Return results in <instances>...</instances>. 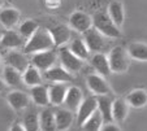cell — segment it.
Masks as SVG:
<instances>
[{
	"label": "cell",
	"mask_w": 147,
	"mask_h": 131,
	"mask_svg": "<svg viewBox=\"0 0 147 131\" xmlns=\"http://www.w3.org/2000/svg\"><path fill=\"white\" fill-rule=\"evenodd\" d=\"M69 23L72 30L82 34L92 26V20L91 17L85 12H74L69 17Z\"/></svg>",
	"instance_id": "9c48e42d"
},
{
	"label": "cell",
	"mask_w": 147,
	"mask_h": 131,
	"mask_svg": "<svg viewBox=\"0 0 147 131\" xmlns=\"http://www.w3.org/2000/svg\"><path fill=\"white\" fill-rule=\"evenodd\" d=\"M90 59V64H91L92 69L103 77H108L111 74V68H109L108 57L103 52H95Z\"/></svg>",
	"instance_id": "5bb4252c"
},
{
	"label": "cell",
	"mask_w": 147,
	"mask_h": 131,
	"mask_svg": "<svg viewBox=\"0 0 147 131\" xmlns=\"http://www.w3.org/2000/svg\"><path fill=\"white\" fill-rule=\"evenodd\" d=\"M102 125H103V117L99 113V110L96 109V110L82 123L81 127L86 131H99L100 128H102Z\"/></svg>",
	"instance_id": "4dcf8cb0"
},
{
	"label": "cell",
	"mask_w": 147,
	"mask_h": 131,
	"mask_svg": "<svg viewBox=\"0 0 147 131\" xmlns=\"http://www.w3.org/2000/svg\"><path fill=\"white\" fill-rule=\"evenodd\" d=\"M43 78L50 82H60V83H68L73 81V76L63 66H51L50 69L42 73Z\"/></svg>",
	"instance_id": "7c38bea8"
},
{
	"label": "cell",
	"mask_w": 147,
	"mask_h": 131,
	"mask_svg": "<svg viewBox=\"0 0 147 131\" xmlns=\"http://www.w3.org/2000/svg\"><path fill=\"white\" fill-rule=\"evenodd\" d=\"M125 101L128 103L129 106L142 108L147 104V92L144 90H134L128 94V96L125 98Z\"/></svg>",
	"instance_id": "4316f807"
},
{
	"label": "cell",
	"mask_w": 147,
	"mask_h": 131,
	"mask_svg": "<svg viewBox=\"0 0 147 131\" xmlns=\"http://www.w3.org/2000/svg\"><path fill=\"white\" fill-rule=\"evenodd\" d=\"M0 38H1V33H0Z\"/></svg>",
	"instance_id": "74e56055"
},
{
	"label": "cell",
	"mask_w": 147,
	"mask_h": 131,
	"mask_svg": "<svg viewBox=\"0 0 147 131\" xmlns=\"http://www.w3.org/2000/svg\"><path fill=\"white\" fill-rule=\"evenodd\" d=\"M8 104L11 105L12 109H14L16 112L24 110L30 105V96L24 91H20V90H14V91L9 92L8 94Z\"/></svg>",
	"instance_id": "4fadbf2b"
},
{
	"label": "cell",
	"mask_w": 147,
	"mask_h": 131,
	"mask_svg": "<svg viewBox=\"0 0 147 131\" xmlns=\"http://www.w3.org/2000/svg\"><path fill=\"white\" fill-rule=\"evenodd\" d=\"M96 96H87V98L82 99L80 106L77 108L76 113H77V123L82 126V123L90 117V116L96 110Z\"/></svg>",
	"instance_id": "ba28073f"
},
{
	"label": "cell",
	"mask_w": 147,
	"mask_h": 131,
	"mask_svg": "<svg viewBox=\"0 0 147 131\" xmlns=\"http://www.w3.org/2000/svg\"><path fill=\"white\" fill-rule=\"evenodd\" d=\"M0 70H3V57L0 55Z\"/></svg>",
	"instance_id": "d590c367"
},
{
	"label": "cell",
	"mask_w": 147,
	"mask_h": 131,
	"mask_svg": "<svg viewBox=\"0 0 147 131\" xmlns=\"http://www.w3.org/2000/svg\"><path fill=\"white\" fill-rule=\"evenodd\" d=\"M82 35H83L82 39L85 40V43H86L90 52H103V49L106 48L107 43H106V40H104V35L100 34L99 31L95 27H92V26L89 30L85 31V33H82Z\"/></svg>",
	"instance_id": "5b68a950"
},
{
	"label": "cell",
	"mask_w": 147,
	"mask_h": 131,
	"mask_svg": "<svg viewBox=\"0 0 147 131\" xmlns=\"http://www.w3.org/2000/svg\"><path fill=\"white\" fill-rule=\"evenodd\" d=\"M108 62H109V68H111L112 73H117L121 74L125 73L129 68V55L126 52V49H124L122 47L117 45L113 47L108 53Z\"/></svg>",
	"instance_id": "3957f363"
},
{
	"label": "cell",
	"mask_w": 147,
	"mask_h": 131,
	"mask_svg": "<svg viewBox=\"0 0 147 131\" xmlns=\"http://www.w3.org/2000/svg\"><path fill=\"white\" fill-rule=\"evenodd\" d=\"M107 13L111 17V20L113 21L115 25L121 27L122 23H124V20H125V11H124V5H122L121 1L113 0L112 3H109Z\"/></svg>",
	"instance_id": "603a6c76"
},
{
	"label": "cell",
	"mask_w": 147,
	"mask_h": 131,
	"mask_svg": "<svg viewBox=\"0 0 147 131\" xmlns=\"http://www.w3.org/2000/svg\"><path fill=\"white\" fill-rule=\"evenodd\" d=\"M129 113V105L125 99H116L112 103V118L116 123H121L125 121Z\"/></svg>",
	"instance_id": "cb8c5ba5"
},
{
	"label": "cell",
	"mask_w": 147,
	"mask_h": 131,
	"mask_svg": "<svg viewBox=\"0 0 147 131\" xmlns=\"http://www.w3.org/2000/svg\"><path fill=\"white\" fill-rule=\"evenodd\" d=\"M82 91H81L78 87L72 86V87H68L67 90V94H65V98H64V103L65 106H67L69 110L76 112L77 108L80 106L81 101H82Z\"/></svg>",
	"instance_id": "44dd1931"
},
{
	"label": "cell",
	"mask_w": 147,
	"mask_h": 131,
	"mask_svg": "<svg viewBox=\"0 0 147 131\" xmlns=\"http://www.w3.org/2000/svg\"><path fill=\"white\" fill-rule=\"evenodd\" d=\"M20 16H21V13L16 8H4L0 11V23L7 30L13 29L18 23Z\"/></svg>",
	"instance_id": "d6986e66"
},
{
	"label": "cell",
	"mask_w": 147,
	"mask_h": 131,
	"mask_svg": "<svg viewBox=\"0 0 147 131\" xmlns=\"http://www.w3.org/2000/svg\"><path fill=\"white\" fill-rule=\"evenodd\" d=\"M55 48L52 36L47 29L38 27V30L25 40V44L22 47V52L26 55H33V53L40 52V51H47Z\"/></svg>",
	"instance_id": "6da1fadb"
},
{
	"label": "cell",
	"mask_w": 147,
	"mask_h": 131,
	"mask_svg": "<svg viewBox=\"0 0 147 131\" xmlns=\"http://www.w3.org/2000/svg\"><path fill=\"white\" fill-rule=\"evenodd\" d=\"M1 72H3V79L7 83V86L17 87L22 82V73L18 72L14 68L9 66V65H5Z\"/></svg>",
	"instance_id": "484cf974"
},
{
	"label": "cell",
	"mask_w": 147,
	"mask_h": 131,
	"mask_svg": "<svg viewBox=\"0 0 147 131\" xmlns=\"http://www.w3.org/2000/svg\"><path fill=\"white\" fill-rule=\"evenodd\" d=\"M48 31L52 36L55 47H61L65 43L70 42V39H72V29L65 25H57Z\"/></svg>",
	"instance_id": "2e32d148"
},
{
	"label": "cell",
	"mask_w": 147,
	"mask_h": 131,
	"mask_svg": "<svg viewBox=\"0 0 147 131\" xmlns=\"http://www.w3.org/2000/svg\"><path fill=\"white\" fill-rule=\"evenodd\" d=\"M70 49V52H73L77 57H80L81 60H87L90 57V51L87 48L85 40L81 39V38H76V39H70V44L68 47Z\"/></svg>",
	"instance_id": "83f0119b"
},
{
	"label": "cell",
	"mask_w": 147,
	"mask_h": 131,
	"mask_svg": "<svg viewBox=\"0 0 147 131\" xmlns=\"http://www.w3.org/2000/svg\"><path fill=\"white\" fill-rule=\"evenodd\" d=\"M4 1H5V0H0V8H1V7H3V4H4Z\"/></svg>",
	"instance_id": "8d00e7d4"
},
{
	"label": "cell",
	"mask_w": 147,
	"mask_h": 131,
	"mask_svg": "<svg viewBox=\"0 0 147 131\" xmlns=\"http://www.w3.org/2000/svg\"><path fill=\"white\" fill-rule=\"evenodd\" d=\"M74 121V112L69 110L68 108H61L55 110V125L56 130L65 131L72 126Z\"/></svg>",
	"instance_id": "9a60e30c"
},
{
	"label": "cell",
	"mask_w": 147,
	"mask_h": 131,
	"mask_svg": "<svg viewBox=\"0 0 147 131\" xmlns=\"http://www.w3.org/2000/svg\"><path fill=\"white\" fill-rule=\"evenodd\" d=\"M129 57L137 61H147V44L143 43H131L129 44L128 49Z\"/></svg>",
	"instance_id": "f1b7e54d"
},
{
	"label": "cell",
	"mask_w": 147,
	"mask_h": 131,
	"mask_svg": "<svg viewBox=\"0 0 147 131\" xmlns=\"http://www.w3.org/2000/svg\"><path fill=\"white\" fill-rule=\"evenodd\" d=\"M112 103L113 100L111 99L109 95H99L96 96V105H98V110L103 117V123L107 122H112Z\"/></svg>",
	"instance_id": "e0dca14e"
},
{
	"label": "cell",
	"mask_w": 147,
	"mask_h": 131,
	"mask_svg": "<svg viewBox=\"0 0 147 131\" xmlns=\"http://www.w3.org/2000/svg\"><path fill=\"white\" fill-rule=\"evenodd\" d=\"M102 131H120L121 128L117 126V123L115 122V121H112V122H107V123H103L102 125V128H100Z\"/></svg>",
	"instance_id": "d6a6232c"
},
{
	"label": "cell",
	"mask_w": 147,
	"mask_h": 131,
	"mask_svg": "<svg viewBox=\"0 0 147 131\" xmlns=\"http://www.w3.org/2000/svg\"><path fill=\"white\" fill-rule=\"evenodd\" d=\"M57 57L60 60L61 66L64 68L65 70H68L70 74H76V73H78L83 68V60H81L73 52H70V49L68 47H63L61 45Z\"/></svg>",
	"instance_id": "277c9868"
},
{
	"label": "cell",
	"mask_w": 147,
	"mask_h": 131,
	"mask_svg": "<svg viewBox=\"0 0 147 131\" xmlns=\"http://www.w3.org/2000/svg\"><path fill=\"white\" fill-rule=\"evenodd\" d=\"M4 62L5 65H9L21 73L29 66V60L26 57V53L16 49H9V52L4 56Z\"/></svg>",
	"instance_id": "30bf717a"
},
{
	"label": "cell",
	"mask_w": 147,
	"mask_h": 131,
	"mask_svg": "<svg viewBox=\"0 0 147 131\" xmlns=\"http://www.w3.org/2000/svg\"><path fill=\"white\" fill-rule=\"evenodd\" d=\"M22 125L25 131H38L39 128V113L35 109H30L26 112L22 120Z\"/></svg>",
	"instance_id": "f546056e"
},
{
	"label": "cell",
	"mask_w": 147,
	"mask_h": 131,
	"mask_svg": "<svg viewBox=\"0 0 147 131\" xmlns=\"http://www.w3.org/2000/svg\"><path fill=\"white\" fill-rule=\"evenodd\" d=\"M22 82L29 87L36 86V84L43 83V76H42V72L35 68L34 65H30L26 68L22 72Z\"/></svg>",
	"instance_id": "7402d4cb"
},
{
	"label": "cell",
	"mask_w": 147,
	"mask_h": 131,
	"mask_svg": "<svg viewBox=\"0 0 147 131\" xmlns=\"http://www.w3.org/2000/svg\"><path fill=\"white\" fill-rule=\"evenodd\" d=\"M39 128L43 131L56 130L55 125V112L50 108H46L39 113Z\"/></svg>",
	"instance_id": "d4e9b609"
},
{
	"label": "cell",
	"mask_w": 147,
	"mask_h": 131,
	"mask_svg": "<svg viewBox=\"0 0 147 131\" xmlns=\"http://www.w3.org/2000/svg\"><path fill=\"white\" fill-rule=\"evenodd\" d=\"M9 130H11V131H24L25 128H24L22 122H16L11 128H9Z\"/></svg>",
	"instance_id": "836d02e7"
},
{
	"label": "cell",
	"mask_w": 147,
	"mask_h": 131,
	"mask_svg": "<svg viewBox=\"0 0 147 131\" xmlns=\"http://www.w3.org/2000/svg\"><path fill=\"white\" fill-rule=\"evenodd\" d=\"M5 87H7V83L4 82V79L0 78V92H3L5 90Z\"/></svg>",
	"instance_id": "e575fe53"
},
{
	"label": "cell",
	"mask_w": 147,
	"mask_h": 131,
	"mask_svg": "<svg viewBox=\"0 0 147 131\" xmlns=\"http://www.w3.org/2000/svg\"><path fill=\"white\" fill-rule=\"evenodd\" d=\"M56 61H57V53H56V51H53V48L33 53V57H31L33 65L35 68H38L40 72L50 69L51 66H53L56 64Z\"/></svg>",
	"instance_id": "8992f818"
},
{
	"label": "cell",
	"mask_w": 147,
	"mask_h": 131,
	"mask_svg": "<svg viewBox=\"0 0 147 131\" xmlns=\"http://www.w3.org/2000/svg\"><path fill=\"white\" fill-rule=\"evenodd\" d=\"M91 20L92 27H95L104 36H107V38H120L121 36L120 27L115 25L107 12H96L91 17Z\"/></svg>",
	"instance_id": "7a4b0ae2"
},
{
	"label": "cell",
	"mask_w": 147,
	"mask_h": 131,
	"mask_svg": "<svg viewBox=\"0 0 147 131\" xmlns=\"http://www.w3.org/2000/svg\"><path fill=\"white\" fill-rule=\"evenodd\" d=\"M86 84L95 96L109 95L111 94V87L107 83L106 77L100 76L98 73H92V74H89L86 77Z\"/></svg>",
	"instance_id": "52a82bcc"
},
{
	"label": "cell",
	"mask_w": 147,
	"mask_h": 131,
	"mask_svg": "<svg viewBox=\"0 0 147 131\" xmlns=\"http://www.w3.org/2000/svg\"><path fill=\"white\" fill-rule=\"evenodd\" d=\"M25 44V39L18 34V31H13L9 29L4 34H1L0 38V45L1 48L5 49H17V48H22Z\"/></svg>",
	"instance_id": "8fae6325"
},
{
	"label": "cell",
	"mask_w": 147,
	"mask_h": 131,
	"mask_svg": "<svg viewBox=\"0 0 147 131\" xmlns=\"http://www.w3.org/2000/svg\"><path fill=\"white\" fill-rule=\"evenodd\" d=\"M67 84L56 82L55 84H51L48 87V96H50V104L55 106H59L64 103V98L67 94Z\"/></svg>",
	"instance_id": "ffe728a7"
},
{
	"label": "cell",
	"mask_w": 147,
	"mask_h": 131,
	"mask_svg": "<svg viewBox=\"0 0 147 131\" xmlns=\"http://www.w3.org/2000/svg\"><path fill=\"white\" fill-rule=\"evenodd\" d=\"M38 27H39V23L36 22V21H34V20H26V21H24V22L20 25L18 34L26 40L28 38H30V36L33 35V34L35 33L36 30H38Z\"/></svg>",
	"instance_id": "1f68e13d"
},
{
	"label": "cell",
	"mask_w": 147,
	"mask_h": 131,
	"mask_svg": "<svg viewBox=\"0 0 147 131\" xmlns=\"http://www.w3.org/2000/svg\"><path fill=\"white\" fill-rule=\"evenodd\" d=\"M30 99L34 104L39 106L50 105V96H48V87L45 84H36L30 88Z\"/></svg>",
	"instance_id": "ac0fdd59"
}]
</instances>
